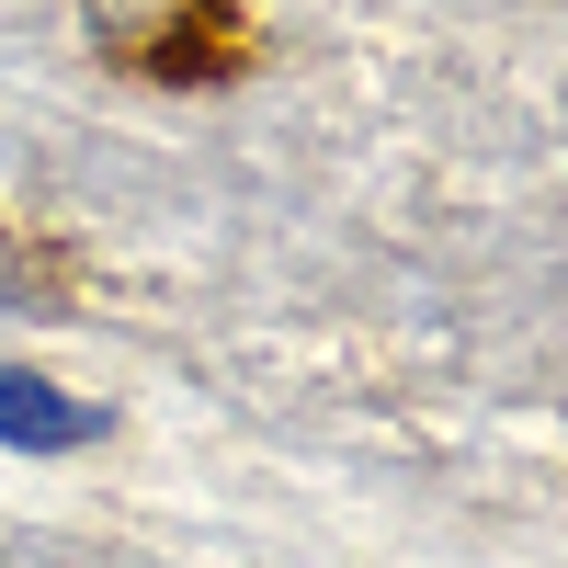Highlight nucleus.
Listing matches in <instances>:
<instances>
[{
  "label": "nucleus",
  "mask_w": 568,
  "mask_h": 568,
  "mask_svg": "<svg viewBox=\"0 0 568 568\" xmlns=\"http://www.w3.org/2000/svg\"><path fill=\"white\" fill-rule=\"evenodd\" d=\"M80 23L103 58L160 69V80H216L240 58V12L227 0H80Z\"/></svg>",
  "instance_id": "nucleus-1"
},
{
  "label": "nucleus",
  "mask_w": 568,
  "mask_h": 568,
  "mask_svg": "<svg viewBox=\"0 0 568 568\" xmlns=\"http://www.w3.org/2000/svg\"><path fill=\"white\" fill-rule=\"evenodd\" d=\"M91 433H103V409H91V398L45 387V375H23V364H0V444H23V455H69V444H91Z\"/></svg>",
  "instance_id": "nucleus-2"
},
{
  "label": "nucleus",
  "mask_w": 568,
  "mask_h": 568,
  "mask_svg": "<svg viewBox=\"0 0 568 568\" xmlns=\"http://www.w3.org/2000/svg\"><path fill=\"white\" fill-rule=\"evenodd\" d=\"M45 296H58V273H45V262H23L12 240H0V307H45Z\"/></svg>",
  "instance_id": "nucleus-3"
}]
</instances>
